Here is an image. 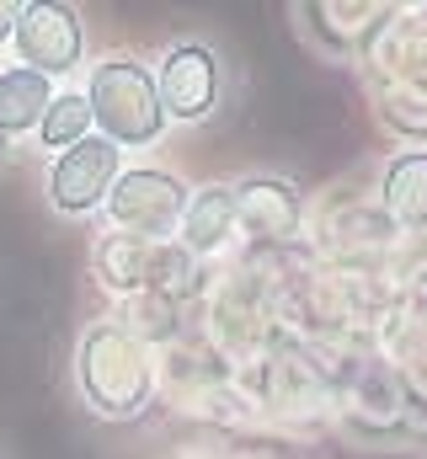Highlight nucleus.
Instances as JSON below:
<instances>
[{
  "instance_id": "1",
  "label": "nucleus",
  "mask_w": 427,
  "mask_h": 459,
  "mask_svg": "<svg viewBox=\"0 0 427 459\" xmlns=\"http://www.w3.org/2000/svg\"><path fill=\"white\" fill-rule=\"evenodd\" d=\"M75 379H81V395L92 401V411H102L112 422L139 417L150 406V390H155L150 352H144V342L128 326H118V321H97L81 337Z\"/></svg>"
},
{
  "instance_id": "2",
  "label": "nucleus",
  "mask_w": 427,
  "mask_h": 459,
  "mask_svg": "<svg viewBox=\"0 0 427 459\" xmlns=\"http://www.w3.org/2000/svg\"><path fill=\"white\" fill-rule=\"evenodd\" d=\"M92 123L102 128L107 144H155L166 134V108L155 91V75L134 59H102L86 86Z\"/></svg>"
},
{
  "instance_id": "3",
  "label": "nucleus",
  "mask_w": 427,
  "mask_h": 459,
  "mask_svg": "<svg viewBox=\"0 0 427 459\" xmlns=\"http://www.w3.org/2000/svg\"><path fill=\"white\" fill-rule=\"evenodd\" d=\"M182 209H187V187L171 171H155V166L118 171V182L107 193V220L123 235H139V240L171 235L182 225Z\"/></svg>"
},
{
  "instance_id": "4",
  "label": "nucleus",
  "mask_w": 427,
  "mask_h": 459,
  "mask_svg": "<svg viewBox=\"0 0 427 459\" xmlns=\"http://www.w3.org/2000/svg\"><path fill=\"white\" fill-rule=\"evenodd\" d=\"M118 171H123V150L107 144L102 134H86L81 144L54 155V166H48V204L59 214H92V209L107 204Z\"/></svg>"
},
{
  "instance_id": "5",
  "label": "nucleus",
  "mask_w": 427,
  "mask_h": 459,
  "mask_svg": "<svg viewBox=\"0 0 427 459\" xmlns=\"http://www.w3.org/2000/svg\"><path fill=\"white\" fill-rule=\"evenodd\" d=\"M11 48L22 59V70L70 75L81 65V54H86V27H81V16L70 5H22Z\"/></svg>"
},
{
  "instance_id": "6",
  "label": "nucleus",
  "mask_w": 427,
  "mask_h": 459,
  "mask_svg": "<svg viewBox=\"0 0 427 459\" xmlns=\"http://www.w3.org/2000/svg\"><path fill=\"white\" fill-rule=\"evenodd\" d=\"M155 91H161L166 117H182V123L209 117L214 102H219V59H214V48H204V43H171L166 59H161Z\"/></svg>"
},
{
  "instance_id": "7",
  "label": "nucleus",
  "mask_w": 427,
  "mask_h": 459,
  "mask_svg": "<svg viewBox=\"0 0 427 459\" xmlns=\"http://www.w3.org/2000/svg\"><path fill=\"white\" fill-rule=\"evenodd\" d=\"M235 193V225H246L262 240H283L300 230V193L289 182H273V177H251Z\"/></svg>"
},
{
  "instance_id": "8",
  "label": "nucleus",
  "mask_w": 427,
  "mask_h": 459,
  "mask_svg": "<svg viewBox=\"0 0 427 459\" xmlns=\"http://www.w3.org/2000/svg\"><path fill=\"white\" fill-rule=\"evenodd\" d=\"M182 251L187 256H209L219 251L230 235H235V193L230 187H204V193H187V209H182Z\"/></svg>"
},
{
  "instance_id": "9",
  "label": "nucleus",
  "mask_w": 427,
  "mask_h": 459,
  "mask_svg": "<svg viewBox=\"0 0 427 459\" xmlns=\"http://www.w3.org/2000/svg\"><path fill=\"white\" fill-rule=\"evenodd\" d=\"M150 267H155V240H139V235H107L97 246V278H102L112 294H139L150 289Z\"/></svg>"
},
{
  "instance_id": "10",
  "label": "nucleus",
  "mask_w": 427,
  "mask_h": 459,
  "mask_svg": "<svg viewBox=\"0 0 427 459\" xmlns=\"http://www.w3.org/2000/svg\"><path fill=\"white\" fill-rule=\"evenodd\" d=\"M48 102H54L48 75L11 65V70L0 75V134H27V128H38L43 113H48Z\"/></svg>"
},
{
  "instance_id": "11",
  "label": "nucleus",
  "mask_w": 427,
  "mask_h": 459,
  "mask_svg": "<svg viewBox=\"0 0 427 459\" xmlns=\"http://www.w3.org/2000/svg\"><path fill=\"white\" fill-rule=\"evenodd\" d=\"M385 209L396 225H427V150H401L385 166Z\"/></svg>"
},
{
  "instance_id": "12",
  "label": "nucleus",
  "mask_w": 427,
  "mask_h": 459,
  "mask_svg": "<svg viewBox=\"0 0 427 459\" xmlns=\"http://www.w3.org/2000/svg\"><path fill=\"white\" fill-rule=\"evenodd\" d=\"M92 134V108H86V91H54V102H48V113L38 123V139L48 144V150H70V144H81Z\"/></svg>"
},
{
  "instance_id": "13",
  "label": "nucleus",
  "mask_w": 427,
  "mask_h": 459,
  "mask_svg": "<svg viewBox=\"0 0 427 459\" xmlns=\"http://www.w3.org/2000/svg\"><path fill=\"white\" fill-rule=\"evenodd\" d=\"M16 11H22V5H5V0H0V43H11V32H16Z\"/></svg>"
},
{
  "instance_id": "14",
  "label": "nucleus",
  "mask_w": 427,
  "mask_h": 459,
  "mask_svg": "<svg viewBox=\"0 0 427 459\" xmlns=\"http://www.w3.org/2000/svg\"><path fill=\"white\" fill-rule=\"evenodd\" d=\"M0 166H5V134H0Z\"/></svg>"
}]
</instances>
